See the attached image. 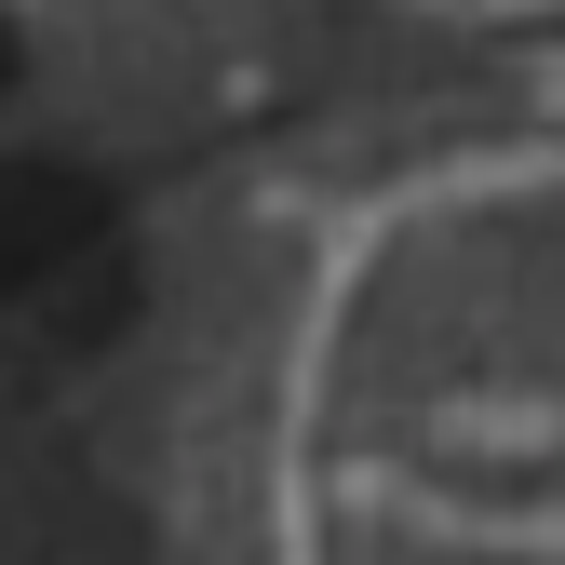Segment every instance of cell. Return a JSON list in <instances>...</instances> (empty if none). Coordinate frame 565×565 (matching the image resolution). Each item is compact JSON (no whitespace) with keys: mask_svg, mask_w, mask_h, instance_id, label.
Instances as JSON below:
<instances>
[{"mask_svg":"<svg viewBox=\"0 0 565 565\" xmlns=\"http://www.w3.org/2000/svg\"><path fill=\"white\" fill-rule=\"evenodd\" d=\"M445 445L458 458H539V445H565V404H445Z\"/></svg>","mask_w":565,"mask_h":565,"instance_id":"cell-2","label":"cell"},{"mask_svg":"<svg viewBox=\"0 0 565 565\" xmlns=\"http://www.w3.org/2000/svg\"><path fill=\"white\" fill-rule=\"evenodd\" d=\"M417 14H471V28H525V14H565V0H417Z\"/></svg>","mask_w":565,"mask_h":565,"instance_id":"cell-3","label":"cell"},{"mask_svg":"<svg viewBox=\"0 0 565 565\" xmlns=\"http://www.w3.org/2000/svg\"><path fill=\"white\" fill-rule=\"evenodd\" d=\"M364 499H391L404 525H431V539H458V552H512V565H565V499H539V512H471V499H431V484H377V471H350Z\"/></svg>","mask_w":565,"mask_h":565,"instance_id":"cell-1","label":"cell"},{"mask_svg":"<svg viewBox=\"0 0 565 565\" xmlns=\"http://www.w3.org/2000/svg\"><path fill=\"white\" fill-rule=\"evenodd\" d=\"M539 108H552V121H565V54H539Z\"/></svg>","mask_w":565,"mask_h":565,"instance_id":"cell-4","label":"cell"}]
</instances>
